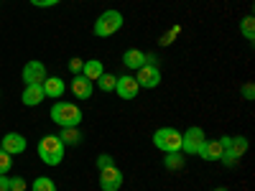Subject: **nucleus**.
<instances>
[{"label":"nucleus","mask_w":255,"mask_h":191,"mask_svg":"<svg viewBox=\"0 0 255 191\" xmlns=\"http://www.w3.org/2000/svg\"><path fill=\"white\" fill-rule=\"evenodd\" d=\"M49 117H51L59 127H79V122H82V110L77 107L74 102L56 99V102L51 104Z\"/></svg>","instance_id":"nucleus-1"},{"label":"nucleus","mask_w":255,"mask_h":191,"mask_svg":"<svg viewBox=\"0 0 255 191\" xmlns=\"http://www.w3.org/2000/svg\"><path fill=\"white\" fill-rule=\"evenodd\" d=\"M64 151L67 145L59 140V135H44L38 140V158L46 166H59L64 161Z\"/></svg>","instance_id":"nucleus-2"},{"label":"nucleus","mask_w":255,"mask_h":191,"mask_svg":"<svg viewBox=\"0 0 255 191\" xmlns=\"http://www.w3.org/2000/svg\"><path fill=\"white\" fill-rule=\"evenodd\" d=\"M123 23H125V18H123V13L120 10H115V8H110V10H105L102 15H97V20H95V36L97 38H108V36H115L120 28H123Z\"/></svg>","instance_id":"nucleus-3"},{"label":"nucleus","mask_w":255,"mask_h":191,"mask_svg":"<svg viewBox=\"0 0 255 191\" xmlns=\"http://www.w3.org/2000/svg\"><path fill=\"white\" fill-rule=\"evenodd\" d=\"M153 145L163 153H176L181 151V133L174 127H158L153 133Z\"/></svg>","instance_id":"nucleus-4"},{"label":"nucleus","mask_w":255,"mask_h":191,"mask_svg":"<svg viewBox=\"0 0 255 191\" xmlns=\"http://www.w3.org/2000/svg\"><path fill=\"white\" fill-rule=\"evenodd\" d=\"M207 143V135L202 127H189L186 133H181V153H189V156H199L202 145Z\"/></svg>","instance_id":"nucleus-5"},{"label":"nucleus","mask_w":255,"mask_h":191,"mask_svg":"<svg viewBox=\"0 0 255 191\" xmlns=\"http://www.w3.org/2000/svg\"><path fill=\"white\" fill-rule=\"evenodd\" d=\"M135 82H138V87H140V90H153V87H158V84H161V72H158V67L143 64V67L138 69Z\"/></svg>","instance_id":"nucleus-6"},{"label":"nucleus","mask_w":255,"mask_h":191,"mask_svg":"<svg viewBox=\"0 0 255 191\" xmlns=\"http://www.w3.org/2000/svg\"><path fill=\"white\" fill-rule=\"evenodd\" d=\"M123 186V171L118 166H110V168H102L100 171V189L102 191H118Z\"/></svg>","instance_id":"nucleus-7"},{"label":"nucleus","mask_w":255,"mask_h":191,"mask_svg":"<svg viewBox=\"0 0 255 191\" xmlns=\"http://www.w3.org/2000/svg\"><path fill=\"white\" fill-rule=\"evenodd\" d=\"M49 74H46V67L44 61H26L23 72H20V79H23L26 84H41Z\"/></svg>","instance_id":"nucleus-8"},{"label":"nucleus","mask_w":255,"mask_h":191,"mask_svg":"<svg viewBox=\"0 0 255 191\" xmlns=\"http://www.w3.org/2000/svg\"><path fill=\"white\" fill-rule=\"evenodd\" d=\"M0 148H3L5 153H10V156H20L28 148V143H26V138L20 133H5L3 140H0Z\"/></svg>","instance_id":"nucleus-9"},{"label":"nucleus","mask_w":255,"mask_h":191,"mask_svg":"<svg viewBox=\"0 0 255 191\" xmlns=\"http://www.w3.org/2000/svg\"><path fill=\"white\" fill-rule=\"evenodd\" d=\"M69 90H72V95H74L77 99H90L92 92H95V82H90L84 74H74Z\"/></svg>","instance_id":"nucleus-10"},{"label":"nucleus","mask_w":255,"mask_h":191,"mask_svg":"<svg viewBox=\"0 0 255 191\" xmlns=\"http://www.w3.org/2000/svg\"><path fill=\"white\" fill-rule=\"evenodd\" d=\"M138 82H135V77H128V74H123V77H118V84H115V92H118V97L120 99H135L138 97Z\"/></svg>","instance_id":"nucleus-11"},{"label":"nucleus","mask_w":255,"mask_h":191,"mask_svg":"<svg viewBox=\"0 0 255 191\" xmlns=\"http://www.w3.org/2000/svg\"><path fill=\"white\" fill-rule=\"evenodd\" d=\"M46 99V92H44V84H26L23 95H20V102L26 104V107H36Z\"/></svg>","instance_id":"nucleus-12"},{"label":"nucleus","mask_w":255,"mask_h":191,"mask_svg":"<svg viewBox=\"0 0 255 191\" xmlns=\"http://www.w3.org/2000/svg\"><path fill=\"white\" fill-rule=\"evenodd\" d=\"M123 64H125L128 69L138 72L143 64H145V51H140V49H128V51L123 54Z\"/></svg>","instance_id":"nucleus-13"},{"label":"nucleus","mask_w":255,"mask_h":191,"mask_svg":"<svg viewBox=\"0 0 255 191\" xmlns=\"http://www.w3.org/2000/svg\"><path fill=\"white\" fill-rule=\"evenodd\" d=\"M41 84H44L46 97H54V99H56V97H61V95H64V90H67V84H64V79H61V77H46Z\"/></svg>","instance_id":"nucleus-14"},{"label":"nucleus","mask_w":255,"mask_h":191,"mask_svg":"<svg viewBox=\"0 0 255 191\" xmlns=\"http://www.w3.org/2000/svg\"><path fill=\"white\" fill-rule=\"evenodd\" d=\"M222 153H225V151H222L220 140H207V143L202 145V151H199V156H202L204 161H209V163H212V161H220Z\"/></svg>","instance_id":"nucleus-15"},{"label":"nucleus","mask_w":255,"mask_h":191,"mask_svg":"<svg viewBox=\"0 0 255 191\" xmlns=\"http://www.w3.org/2000/svg\"><path fill=\"white\" fill-rule=\"evenodd\" d=\"M82 74L87 77L90 82H97L102 74H105V64L100 59H90V61H84V67H82Z\"/></svg>","instance_id":"nucleus-16"},{"label":"nucleus","mask_w":255,"mask_h":191,"mask_svg":"<svg viewBox=\"0 0 255 191\" xmlns=\"http://www.w3.org/2000/svg\"><path fill=\"white\" fill-rule=\"evenodd\" d=\"M59 140H61L64 145H79V143H82V133H79V127H61Z\"/></svg>","instance_id":"nucleus-17"},{"label":"nucleus","mask_w":255,"mask_h":191,"mask_svg":"<svg viewBox=\"0 0 255 191\" xmlns=\"http://www.w3.org/2000/svg\"><path fill=\"white\" fill-rule=\"evenodd\" d=\"M115 84H118V74H108V72H105L97 79V90L100 92H115Z\"/></svg>","instance_id":"nucleus-18"},{"label":"nucleus","mask_w":255,"mask_h":191,"mask_svg":"<svg viewBox=\"0 0 255 191\" xmlns=\"http://www.w3.org/2000/svg\"><path fill=\"white\" fill-rule=\"evenodd\" d=\"M248 148H250V143H248V138H245V135H232V145H230V151L235 153L238 158H243V156H245Z\"/></svg>","instance_id":"nucleus-19"},{"label":"nucleus","mask_w":255,"mask_h":191,"mask_svg":"<svg viewBox=\"0 0 255 191\" xmlns=\"http://www.w3.org/2000/svg\"><path fill=\"white\" fill-rule=\"evenodd\" d=\"M163 166L168 168V171H179V168H184V156H181V151H176V153H166Z\"/></svg>","instance_id":"nucleus-20"},{"label":"nucleus","mask_w":255,"mask_h":191,"mask_svg":"<svg viewBox=\"0 0 255 191\" xmlns=\"http://www.w3.org/2000/svg\"><path fill=\"white\" fill-rule=\"evenodd\" d=\"M240 33H243L248 41L255 38V18H253V15H245V18L240 20Z\"/></svg>","instance_id":"nucleus-21"},{"label":"nucleus","mask_w":255,"mask_h":191,"mask_svg":"<svg viewBox=\"0 0 255 191\" xmlns=\"http://www.w3.org/2000/svg\"><path fill=\"white\" fill-rule=\"evenodd\" d=\"M31 191H56V184L49 179V176H38L31 186Z\"/></svg>","instance_id":"nucleus-22"},{"label":"nucleus","mask_w":255,"mask_h":191,"mask_svg":"<svg viewBox=\"0 0 255 191\" xmlns=\"http://www.w3.org/2000/svg\"><path fill=\"white\" fill-rule=\"evenodd\" d=\"M10 166H13V156H10V153H5L3 148H0V176H8Z\"/></svg>","instance_id":"nucleus-23"},{"label":"nucleus","mask_w":255,"mask_h":191,"mask_svg":"<svg viewBox=\"0 0 255 191\" xmlns=\"http://www.w3.org/2000/svg\"><path fill=\"white\" fill-rule=\"evenodd\" d=\"M26 189H28L26 179H20V176H13V179H8V191H26Z\"/></svg>","instance_id":"nucleus-24"},{"label":"nucleus","mask_w":255,"mask_h":191,"mask_svg":"<svg viewBox=\"0 0 255 191\" xmlns=\"http://www.w3.org/2000/svg\"><path fill=\"white\" fill-rule=\"evenodd\" d=\"M110 166H115V161H113L110 153H100V156H97V171H102V168H110Z\"/></svg>","instance_id":"nucleus-25"},{"label":"nucleus","mask_w":255,"mask_h":191,"mask_svg":"<svg viewBox=\"0 0 255 191\" xmlns=\"http://www.w3.org/2000/svg\"><path fill=\"white\" fill-rule=\"evenodd\" d=\"M82 67H84V59H79V56L69 59V72L72 74H82Z\"/></svg>","instance_id":"nucleus-26"},{"label":"nucleus","mask_w":255,"mask_h":191,"mask_svg":"<svg viewBox=\"0 0 255 191\" xmlns=\"http://www.w3.org/2000/svg\"><path fill=\"white\" fill-rule=\"evenodd\" d=\"M243 97H245L248 102L255 99V84H253V82H245V84H243Z\"/></svg>","instance_id":"nucleus-27"},{"label":"nucleus","mask_w":255,"mask_h":191,"mask_svg":"<svg viewBox=\"0 0 255 191\" xmlns=\"http://www.w3.org/2000/svg\"><path fill=\"white\" fill-rule=\"evenodd\" d=\"M220 161H222V163H225V166H235V163H238V161H240V158H238V156H235V153H232V151H225V153H222V158H220Z\"/></svg>","instance_id":"nucleus-28"},{"label":"nucleus","mask_w":255,"mask_h":191,"mask_svg":"<svg viewBox=\"0 0 255 191\" xmlns=\"http://www.w3.org/2000/svg\"><path fill=\"white\" fill-rule=\"evenodd\" d=\"M31 5H36V8H51V5H56L59 0H28Z\"/></svg>","instance_id":"nucleus-29"},{"label":"nucleus","mask_w":255,"mask_h":191,"mask_svg":"<svg viewBox=\"0 0 255 191\" xmlns=\"http://www.w3.org/2000/svg\"><path fill=\"white\" fill-rule=\"evenodd\" d=\"M220 145H222V151H230V145H232V135H222V138H220Z\"/></svg>","instance_id":"nucleus-30"},{"label":"nucleus","mask_w":255,"mask_h":191,"mask_svg":"<svg viewBox=\"0 0 255 191\" xmlns=\"http://www.w3.org/2000/svg\"><path fill=\"white\" fill-rule=\"evenodd\" d=\"M145 64H151V67H158V56H156V54H145Z\"/></svg>","instance_id":"nucleus-31"},{"label":"nucleus","mask_w":255,"mask_h":191,"mask_svg":"<svg viewBox=\"0 0 255 191\" xmlns=\"http://www.w3.org/2000/svg\"><path fill=\"white\" fill-rule=\"evenodd\" d=\"M0 191H8V176H0Z\"/></svg>","instance_id":"nucleus-32"},{"label":"nucleus","mask_w":255,"mask_h":191,"mask_svg":"<svg viewBox=\"0 0 255 191\" xmlns=\"http://www.w3.org/2000/svg\"><path fill=\"white\" fill-rule=\"evenodd\" d=\"M215 191H230V189H215Z\"/></svg>","instance_id":"nucleus-33"}]
</instances>
